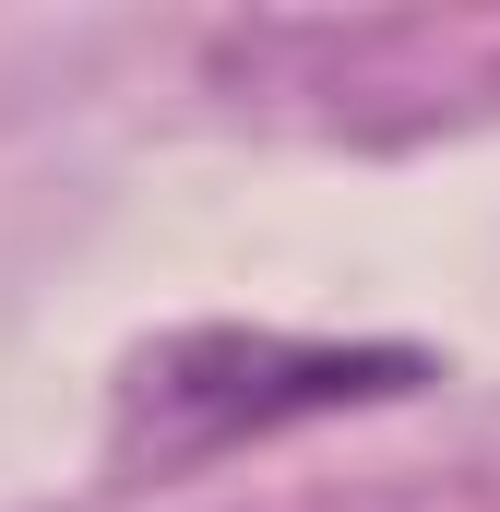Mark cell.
<instances>
[{"label": "cell", "instance_id": "1", "mask_svg": "<svg viewBox=\"0 0 500 512\" xmlns=\"http://www.w3.org/2000/svg\"><path fill=\"white\" fill-rule=\"evenodd\" d=\"M441 382L429 346H334V334H250V322H191L155 334L108 393V465L131 477H179L215 465L239 441L346 417V405H405Z\"/></svg>", "mask_w": 500, "mask_h": 512}]
</instances>
